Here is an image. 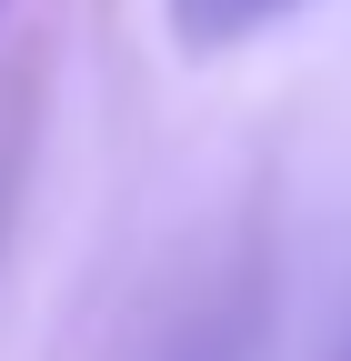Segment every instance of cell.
<instances>
[{
    "mask_svg": "<svg viewBox=\"0 0 351 361\" xmlns=\"http://www.w3.org/2000/svg\"><path fill=\"white\" fill-rule=\"evenodd\" d=\"M291 11H312V0H161L181 61H231V51H251V40H271Z\"/></svg>",
    "mask_w": 351,
    "mask_h": 361,
    "instance_id": "obj_1",
    "label": "cell"
},
{
    "mask_svg": "<svg viewBox=\"0 0 351 361\" xmlns=\"http://www.w3.org/2000/svg\"><path fill=\"white\" fill-rule=\"evenodd\" d=\"M241 331H251V301H221V311H201V322L171 331L161 361H241Z\"/></svg>",
    "mask_w": 351,
    "mask_h": 361,
    "instance_id": "obj_2",
    "label": "cell"
}]
</instances>
